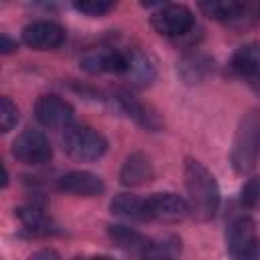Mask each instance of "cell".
I'll return each instance as SVG.
<instances>
[{"label": "cell", "mask_w": 260, "mask_h": 260, "mask_svg": "<svg viewBox=\"0 0 260 260\" xmlns=\"http://www.w3.org/2000/svg\"><path fill=\"white\" fill-rule=\"evenodd\" d=\"M183 175L187 187L189 215H193L197 221L213 219L219 209V187L211 171L203 162L195 158H187L183 167Z\"/></svg>", "instance_id": "6da1fadb"}, {"label": "cell", "mask_w": 260, "mask_h": 260, "mask_svg": "<svg viewBox=\"0 0 260 260\" xmlns=\"http://www.w3.org/2000/svg\"><path fill=\"white\" fill-rule=\"evenodd\" d=\"M260 158V110H250L238 122L232 142V167L236 173H250Z\"/></svg>", "instance_id": "7a4b0ae2"}, {"label": "cell", "mask_w": 260, "mask_h": 260, "mask_svg": "<svg viewBox=\"0 0 260 260\" xmlns=\"http://www.w3.org/2000/svg\"><path fill=\"white\" fill-rule=\"evenodd\" d=\"M63 148L77 162H93L104 156L108 142L89 126H69L63 134Z\"/></svg>", "instance_id": "3957f363"}, {"label": "cell", "mask_w": 260, "mask_h": 260, "mask_svg": "<svg viewBox=\"0 0 260 260\" xmlns=\"http://www.w3.org/2000/svg\"><path fill=\"white\" fill-rule=\"evenodd\" d=\"M152 28L162 37H185L195 26L193 12L183 4H162L150 16Z\"/></svg>", "instance_id": "277c9868"}, {"label": "cell", "mask_w": 260, "mask_h": 260, "mask_svg": "<svg viewBox=\"0 0 260 260\" xmlns=\"http://www.w3.org/2000/svg\"><path fill=\"white\" fill-rule=\"evenodd\" d=\"M228 252L232 260H256L258 256V236L252 217L242 215L234 219L228 228Z\"/></svg>", "instance_id": "5b68a950"}, {"label": "cell", "mask_w": 260, "mask_h": 260, "mask_svg": "<svg viewBox=\"0 0 260 260\" xmlns=\"http://www.w3.org/2000/svg\"><path fill=\"white\" fill-rule=\"evenodd\" d=\"M12 156L24 165H45L53 156L49 138L41 130L26 128L12 142Z\"/></svg>", "instance_id": "8992f818"}, {"label": "cell", "mask_w": 260, "mask_h": 260, "mask_svg": "<svg viewBox=\"0 0 260 260\" xmlns=\"http://www.w3.org/2000/svg\"><path fill=\"white\" fill-rule=\"evenodd\" d=\"M35 118L45 128H53V130L69 128L73 120V106L55 93H47L37 100Z\"/></svg>", "instance_id": "52a82bcc"}, {"label": "cell", "mask_w": 260, "mask_h": 260, "mask_svg": "<svg viewBox=\"0 0 260 260\" xmlns=\"http://www.w3.org/2000/svg\"><path fill=\"white\" fill-rule=\"evenodd\" d=\"M146 201V215L148 219L165 221V223H177L189 215L187 199H183L177 193L165 191V193H152Z\"/></svg>", "instance_id": "ba28073f"}, {"label": "cell", "mask_w": 260, "mask_h": 260, "mask_svg": "<svg viewBox=\"0 0 260 260\" xmlns=\"http://www.w3.org/2000/svg\"><path fill=\"white\" fill-rule=\"evenodd\" d=\"M65 41V28L53 20H35L22 28V43L35 51H53Z\"/></svg>", "instance_id": "9c48e42d"}, {"label": "cell", "mask_w": 260, "mask_h": 260, "mask_svg": "<svg viewBox=\"0 0 260 260\" xmlns=\"http://www.w3.org/2000/svg\"><path fill=\"white\" fill-rule=\"evenodd\" d=\"M128 51L130 49H118V47H104L91 51L81 59V67L89 73H126Z\"/></svg>", "instance_id": "30bf717a"}, {"label": "cell", "mask_w": 260, "mask_h": 260, "mask_svg": "<svg viewBox=\"0 0 260 260\" xmlns=\"http://www.w3.org/2000/svg\"><path fill=\"white\" fill-rule=\"evenodd\" d=\"M59 189L75 197H100L106 191V185L95 173L71 171L59 179Z\"/></svg>", "instance_id": "8fae6325"}, {"label": "cell", "mask_w": 260, "mask_h": 260, "mask_svg": "<svg viewBox=\"0 0 260 260\" xmlns=\"http://www.w3.org/2000/svg\"><path fill=\"white\" fill-rule=\"evenodd\" d=\"M154 177V169H152V162L146 154L142 152H132L122 169H120V183L126 185V187H138V185H144L148 181H152Z\"/></svg>", "instance_id": "7c38bea8"}, {"label": "cell", "mask_w": 260, "mask_h": 260, "mask_svg": "<svg viewBox=\"0 0 260 260\" xmlns=\"http://www.w3.org/2000/svg\"><path fill=\"white\" fill-rule=\"evenodd\" d=\"M232 69L252 83H260V43H246L236 49L232 57Z\"/></svg>", "instance_id": "4fadbf2b"}, {"label": "cell", "mask_w": 260, "mask_h": 260, "mask_svg": "<svg viewBox=\"0 0 260 260\" xmlns=\"http://www.w3.org/2000/svg\"><path fill=\"white\" fill-rule=\"evenodd\" d=\"M108 236L118 248H122L126 252H138V254L146 256L152 248V242L146 236H142L140 232H136L132 228H126V225H110Z\"/></svg>", "instance_id": "5bb4252c"}, {"label": "cell", "mask_w": 260, "mask_h": 260, "mask_svg": "<svg viewBox=\"0 0 260 260\" xmlns=\"http://www.w3.org/2000/svg\"><path fill=\"white\" fill-rule=\"evenodd\" d=\"M116 100H118L122 112L128 114V118H132V120H134L136 124H140L142 128H146V130H158V128H160L158 116H156L150 108H146L144 104H140L138 100H134L132 95H128L126 91H120Z\"/></svg>", "instance_id": "9a60e30c"}, {"label": "cell", "mask_w": 260, "mask_h": 260, "mask_svg": "<svg viewBox=\"0 0 260 260\" xmlns=\"http://www.w3.org/2000/svg\"><path fill=\"white\" fill-rule=\"evenodd\" d=\"M124 75L130 79L132 85L144 87L154 79V65L150 63V59L144 53L130 49L128 51V67H126Z\"/></svg>", "instance_id": "2e32d148"}, {"label": "cell", "mask_w": 260, "mask_h": 260, "mask_svg": "<svg viewBox=\"0 0 260 260\" xmlns=\"http://www.w3.org/2000/svg\"><path fill=\"white\" fill-rule=\"evenodd\" d=\"M110 209L114 215H120L124 219L130 221H146V201L136 197V195H128V193H120L112 199Z\"/></svg>", "instance_id": "e0dca14e"}, {"label": "cell", "mask_w": 260, "mask_h": 260, "mask_svg": "<svg viewBox=\"0 0 260 260\" xmlns=\"http://www.w3.org/2000/svg\"><path fill=\"white\" fill-rule=\"evenodd\" d=\"M199 8L205 16L213 20H221V22L238 20L246 14V4L234 2V0H209V2H201Z\"/></svg>", "instance_id": "ac0fdd59"}, {"label": "cell", "mask_w": 260, "mask_h": 260, "mask_svg": "<svg viewBox=\"0 0 260 260\" xmlns=\"http://www.w3.org/2000/svg\"><path fill=\"white\" fill-rule=\"evenodd\" d=\"M211 69H213L211 59L205 57V55H201V53H189L179 63V73L189 83H195V81L205 79Z\"/></svg>", "instance_id": "d6986e66"}, {"label": "cell", "mask_w": 260, "mask_h": 260, "mask_svg": "<svg viewBox=\"0 0 260 260\" xmlns=\"http://www.w3.org/2000/svg\"><path fill=\"white\" fill-rule=\"evenodd\" d=\"M16 217L22 221V225L26 230H30L32 234H47L49 228V217L45 215V211L39 205H22L16 209Z\"/></svg>", "instance_id": "ffe728a7"}, {"label": "cell", "mask_w": 260, "mask_h": 260, "mask_svg": "<svg viewBox=\"0 0 260 260\" xmlns=\"http://www.w3.org/2000/svg\"><path fill=\"white\" fill-rule=\"evenodd\" d=\"M240 201L246 209H260V177H252L246 181L240 193Z\"/></svg>", "instance_id": "44dd1931"}, {"label": "cell", "mask_w": 260, "mask_h": 260, "mask_svg": "<svg viewBox=\"0 0 260 260\" xmlns=\"http://www.w3.org/2000/svg\"><path fill=\"white\" fill-rule=\"evenodd\" d=\"M16 122H18V108L12 104L10 98L4 95L0 100V128H2V132L4 134L10 132L16 126Z\"/></svg>", "instance_id": "7402d4cb"}, {"label": "cell", "mask_w": 260, "mask_h": 260, "mask_svg": "<svg viewBox=\"0 0 260 260\" xmlns=\"http://www.w3.org/2000/svg\"><path fill=\"white\" fill-rule=\"evenodd\" d=\"M75 10L87 14V16H104L114 8V2H104V0H85V2H75Z\"/></svg>", "instance_id": "603a6c76"}, {"label": "cell", "mask_w": 260, "mask_h": 260, "mask_svg": "<svg viewBox=\"0 0 260 260\" xmlns=\"http://www.w3.org/2000/svg\"><path fill=\"white\" fill-rule=\"evenodd\" d=\"M144 260H175V254L169 250L167 244H165V246L152 244V248H150V252L144 256Z\"/></svg>", "instance_id": "cb8c5ba5"}, {"label": "cell", "mask_w": 260, "mask_h": 260, "mask_svg": "<svg viewBox=\"0 0 260 260\" xmlns=\"http://www.w3.org/2000/svg\"><path fill=\"white\" fill-rule=\"evenodd\" d=\"M28 260H61V258H59V254H57L55 250H51V248H43V250L35 252Z\"/></svg>", "instance_id": "d4e9b609"}, {"label": "cell", "mask_w": 260, "mask_h": 260, "mask_svg": "<svg viewBox=\"0 0 260 260\" xmlns=\"http://www.w3.org/2000/svg\"><path fill=\"white\" fill-rule=\"evenodd\" d=\"M0 41H2V45H0V51H2V53H12V51H16V41H12L6 32L0 37Z\"/></svg>", "instance_id": "484cf974"}, {"label": "cell", "mask_w": 260, "mask_h": 260, "mask_svg": "<svg viewBox=\"0 0 260 260\" xmlns=\"http://www.w3.org/2000/svg\"><path fill=\"white\" fill-rule=\"evenodd\" d=\"M91 260H114V258H110V256H95V258H91Z\"/></svg>", "instance_id": "4316f807"}, {"label": "cell", "mask_w": 260, "mask_h": 260, "mask_svg": "<svg viewBox=\"0 0 260 260\" xmlns=\"http://www.w3.org/2000/svg\"><path fill=\"white\" fill-rule=\"evenodd\" d=\"M258 10H260V6H258Z\"/></svg>", "instance_id": "83f0119b"}, {"label": "cell", "mask_w": 260, "mask_h": 260, "mask_svg": "<svg viewBox=\"0 0 260 260\" xmlns=\"http://www.w3.org/2000/svg\"><path fill=\"white\" fill-rule=\"evenodd\" d=\"M75 260H79V258H75Z\"/></svg>", "instance_id": "f1b7e54d"}]
</instances>
